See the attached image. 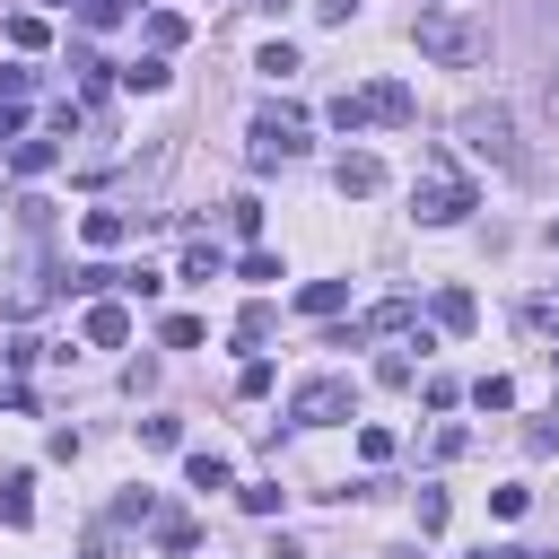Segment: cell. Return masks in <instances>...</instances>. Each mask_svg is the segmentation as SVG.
<instances>
[{
    "label": "cell",
    "instance_id": "5b68a950",
    "mask_svg": "<svg viewBox=\"0 0 559 559\" xmlns=\"http://www.w3.org/2000/svg\"><path fill=\"white\" fill-rule=\"evenodd\" d=\"M349 411H358V384H349V376H314V384L288 393V419H297V428H341Z\"/></svg>",
    "mask_w": 559,
    "mask_h": 559
},
{
    "label": "cell",
    "instance_id": "d590c367",
    "mask_svg": "<svg viewBox=\"0 0 559 559\" xmlns=\"http://www.w3.org/2000/svg\"><path fill=\"white\" fill-rule=\"evenodd\" d=\"M480 559H524V550H480Z\"/></svg>",
    "mask_w": 559,
    "mask_h": 559
},
{
    "label": "cell",
    "instance_id": "4dcf8cb0",
    "mask_svg": "<svg viewBox=\"0 0 559 559\" xmlns=\"http://www.w3.org/2000/svg\"><path fill=\"white\" fill-rule=\"evenodd\" d=\"M419 533H445V489H419Z\"/></svg>",
    "mask_w": 559,
    "mask_h": 559
},
{
    "label": "cell",
    "instance_id": "d6a6232c",
    "mask_svg": "<svg viewBox=\"0 0 559 559\" xmlns=\"http://www.w3.org/2000/svg\"><path fill=\"white\" fill-rule=\"evenodd\" d=\"M314 17H332V26H341V17H358V0H314Z\"/></svg>",
    "mask_w": 559,
    "mask_h": 559
},
{
    "label": "cell",
    "instance_id": "f546056e",
    "mask_svg": "<svg viewBox=\"0 0 559 559\" xmlns=\"http://www.w3.org/2000/svg\"><path fill=\"white\" fill-rule=\"evenodd\" d=\"M114 515H122V524H148V515H157V498H148V489H122V507H114Z\"/></svg>",
    "mask_w": 559,
    "mask_h": 559
},
{
    "label": "cell",
    "instance_id": "8992f818",
    "mask_svg": "<svg viewBox=\"0 0 559 559\" xmlns=\"http://www.w3.org/2000/svg\"><path fill=\"white\" fill-rule=\"evenodd\" d=\"M463 148L489 157V166H524V148H515V114H507V105H472V114H463Z\"/></svg>",
    "mask_w": 559,
    "mask_h": 559
},
{
    "label": "cell",
    "instance_id": "3957f363",
    "mask_svg": "<svg viewBox=\"0 0 559 559\" xmlns=\"http://www.w3.org/2000/svg\"><path fill=\"white\" fill-rule=\"evenodd\" d=\"M411 114H419V96H411L402 79H376V87H341V96H332V131H349V140H358V131H376V122H384V131H402Z\"/></svg>",
    "mask_w": 559,
    "mask_h": 559
},
{
    "label": "cell",
    "instance_id": "7c38bea8",
    "mask_svg": "<svg viewBox=\"0 0 559 559\" xmlns=\"http://www.w3.org/2000/svg\"><path fill=\"white\" fill-rule=\"evenodd\" d=\"M349 306V280H306L297 288V314H341Z\"/></svg>",
    "mask_w": 559,
    "mask_h": 559
},
{
    "label": "cell",
    "instance_id": "2e32d148",
    "mask_svg": "<svg viewBox=\"0 0 559 559\" xmlns=\"http://www.w3.org/2000/svg\"><path fill=\"white\" fill-rule=\"evenodd\" d=\"M105 288H122V271H114V262H87V271H70V297H105Z\"/></svg>",
    "mask_w": 559,
    "mask_h": 559
},
{
    "label": "cell",
    "instance_id": "e575fe53",
    "mask_svg": "<svg viewBox=\"0 0 559 559\" xmlns=\"http://www.w3.org/2000/svg\"><path fill=\"white\" fill-rule=\"evenodd\" d=\"M542 114H550V122H559V79H550V87H542Z\"/></svg>",
    "mask_w": 559,
    "mask_h": 559
},
{
    "label": "cell",
    "instance_id": "4316f807",
    "mask_svg": "<svg viewBox=\"0 0 559 559\" xmlns=\"http://www.w3.org/2000/svg\"><path fill=\"white\" fill-rule=\"evenodd\" d=\"M236 271H245V280H288V271H280V253H262V245H253V253H245Z\"/></svg>",
    "mask_w": 559,
    "mask_h": 559
},
{
    "label": "cell",
    "instance_id": "d6986e66",
    "mask_svg": "<svg viewBox=\"0 0 559 559\" xmlns=\"http://www.w3.org/2000/svg\"><path fill=\"white\" fill-rule=\"evenodd\" d=\"M472 402H480V411H515V384H507V376H480Z\"/></svg>",
    "mask_w": 559,
    "mask_h": 559
},
{
    "label": "cell",
    "instance_id": "1f68e13d",
    "mask_svg": "<svg viewBox=\"0 0 559 559\" xmlns=\"http://www.w3.org/2000/svg\"><path fill=\"white\" fill-rule=\"evenodd\" d=\"M533 445H542V454H559V411H550V419H533Z\"/></svg>",
    "mask_w": 559,
    "mask_h": 559
},
{
    "label": "cell",
    "instance_id": "ffe728a7",
    "mask_svg": "<svg viewBox=\"0 0 559 559\" xmlns=\"http://www.w3.org/2000/svg\"><path fill=\"white\" fill-rule=\"evenodd\" d=\"M148 44H157V52H175V44H183V17H175V9H157V17H148Z\"/></svg>",
    "mask_w": 559,
    "mask_h": 559
},
{
    "label": "cell",
    "instance_id": "9c48e42d",
    "mask_svg": "<svg viewBox=\"0 0 559 559\" xmlns=\"http://www.w3.org/2000/svg\"><path fill=\"white\" fill-rule=\"evenodd\" d=\"M332 183H341V192H349V201H367V192H376V183H384V166H376V157H367V148H349V157H341V166H332Z\"/></svg>",
    "mask_w": 559,
    "mask_h": 559
},
{
    "label": "cell",
    "instance_id": "83f0119b",
    "mask_svg": "<svg viewBox=\"0 0 559 559\" xmlns=\"http://www.w3.org/2000/svg\"><path fill=\"white\" fill-rule=\"evenodd\" d=\"M236 341H271V306H245L236 314Z\"/></svg>",
    "mask_w": 559,
    "mask_h": 559
},
{
    "label": "cell",
    "instance_id": "d4e9b609",
    "mask_svg": "<svg viewBox=\"0 0 559 559\" xmlns=\"http://www.w3.org/2000/svg\"><path fill=\"white\" fill-rule=\"evenodd\" d=\"M9 44L17 52H44V17H9Z\"/></svg>",
    "mask_w": 559,
    "mask_h": 559
},
{
    "label": "cell",
    "instance_id": "836d02e7",
    "mask_svg": "<svg viewBox=\"0 0 559 559\" xmlns=\"http://www.w3.org/2000/svg\"><path fill=\"white\" fill-rule=\"evenodd\" d=\"M524 314H533V323H559V297H533Z\"/></svg>",
    "mask_w": 559,
    "mask_h": 559
},
{
    "label": "cell",
    "instance_id": "e0dca14e",
    "mask_svg": "<svg viewBox=\"0 0 559 559\" xmlns=\"http://www.w3.org/2000/svg\"><path fill=\"white\" fill-rule=\"evenodd\" d=\"M437 323L445 332H472V288H437Z\"/></svg>",
    "mask_w": 559,
    "mask_h": 559
},
{
    "label": "cell",
    "instance_id": "f1b7e54d",
    "mask_svg": "<svg viewBox=\"0 0 559 559\" xmlns=\"http://www.w3.org/2000/svg\"><path fill=\"white\" fill-rule=\"evenodd\" d=\"M236 393H245V402H262V393H271V367H262V358H245V376H236Z\"/></svg>",
    "mask_w": 559,
    "mask_h": 559
},
{
    "label": "cell",
    "instance_id": "ac0fdd59",
    "mask_svg": "<svg viewBox=\"0 0 559 559\" xmlns=\"http://www.w3.org/2000/svg\"><path fill=\"white\" fill-rule=\"evenodd\" d=\"M26 489H35L26 472H17V480H0V524H26V515H35V498H26Z\"/></svg>",
    "mask_w": 559,
    "mask_h": 559
},
{
    "label": "cell",
    "instance_id": "cb8c5ba5",
    "mask_svg": "<svg viewBox=\"0 0 559 559\" xmlns=\"http://www.w3.org/2000/svg\"><path fill=\"white\" fill-rule=\"evenodd\" d=\"M131 0H79V26H122Z\"/></svg>",
    "mask_w": 559,
    "mask_h": 559
},
{
    "label": "cell",
    "instance_id": "74e56055",
    "mask_svg": "<svg viewBox=\"0 0 559 559\" xmlns=\"http://www.w3.org/2000/svg\"><path fill=\"white\" fill-rule=\"evenodd\" d=\"M550 367H559V349H550Z\"/></svg>",
    "mask_w": 559,
    "mask_h": 559
},
{
    "label": "cell",
    "instance_id": "ba28073f",
    "mask_svg": "<svg viewBox=\"0 0 559 559\" xmlns=\"http://www.w3.org/2000/svg\"><path fill=\"white\" fill-rule=\"evenodd\" d=\"M87 341H96V349H122V341H131V306L96 297V306H87Z\"/></svg>",
    "mask_w": 559,
    "mask_h": 559
},
{
    "label": "cell",
    "instance_id": "44dd1931",
    "mask_svg": "<svg viewBox=\"0 0 559 559\" xmlns=\"http://www.w3.org/2000/svg\"><path fill=\"white\" fill-rule=\"evenodd\" d=\"M253 70H271V79H288V70H297V44H262V52H253Z\"/></svg>",
    "mask_w": 559,
    "mask_h": 559
},
{
    "label": "cell",
    "instance_id": "7a4b0ae2",
    "mask_svg": "<svg viewBox=\"0 0 559 559\" xmlns=\"http://www.w3.org/2000/svg\"><path fill=\"white\" fill-rule=\"evenodd\" d=\"M472 201H480V192H472V175L454 166V148H428V157H419V175H411V210H419L428 227H454Z\"/></svg>",
    "mask_w": 559,
    "mask_h": 559
},
{
    "label": "cell",
    "instance_id": "603a6c76",
    "mask_svg": "<svg viewBox=\"0 0 559 559\" xmlns=\"http://www.w3.org/2000/svg\"><path fill=\"white\" fill-rule=\"evenodd\" d=\"M236 498H245V507H253V515H280V480H245V489H236Z\"/></svg>",
    "mask_w": 559,
    "mask_h": 559
},
{
    "label": "cell",
    "instance_id": "9a60e30c",
    "mask_svg": "<svg viewBox=\"0 0 559 559\" xmlns=\"http://www.w3.org/2000/svg\"><path fill=\"white\" fill-rule=\"evenodd\" d=\"M122 87H131V96H157V87H166V61H157V52H148V61H122Z\"/></svg>",
    "mask_w": 559,
    "mask_h": 559
},
{
    "label": "cell",
    "instance_id": "484cf974",
    "mask_svg": "<svg viewBox=\"0 0 559 559\" xmlns=\"http://www.w3.org/2000/svg\"><path fill=\"white\" fill-rule=\"evenodd\" d=\"M227 227L236 236H262V201H227Z\"/></svg>",
    "mask_w": 559,
    "mask_h": 559
},
{
    "label": "cell",
    "instance_id": "52a82bcc",
    "mask_svg": "<svg viewBox=\"0 0 559 559\" xmlns=\"http://www.w3.org/2000/svg\"><path fill=\"white\" fill-rule=\"evenodd\" d=\"M411 323V297H393V306H376V314H358V323H341L332 332V349H358V341H384V332H402Z\"/></svg>",
    "mask_w": 559,
    "mask_h": 559
},
{
    "label": "cell",
    "instance_id": "8d00e7d4",
    "mask_svg": "<svg viewBox=\"0 0 559 559\" xmlns=\"http://www.w3.org/2000/svg\"><path fill=\"white\" fill-rule=\"evenodd\" d=\"M52 9H79V0H52Z\"/></svg>",
    "mask_w": 559,
    "mask_h": 559
},
{
    "label": "cell",
    "instance_id": "5bb4252c",
    "mask_svg": "<svg viewBox=\"0 0 559 559\" xmlns=\"http://www.w3.org/2000/svg\"><path fill=\"white\" fill-rule=\"evenodd\" d=\"M183 480H192V489H227V454H210V445L183 454Z\"/></svg>",
    "mask_w": 559,
    "mask_h": 559
},
{
    "label": "cell",
    "instance_id": "277c9868",
    "mask_svg": "<svg viewBox=\"0 0 559 559\" xmlns=\"http://www.w3.org/2000/svg\"><path fill=\"white\" fill-rule=\"evenodd\" d=\"M245 157H253V166H288V157H306V114L262 105V114L245 122Z\"/></svg>",
    "mask_w": 559,
    "mask_h": 559
},
{
    "label": "cell",
    "instance_id": "4fadbf2b",
    "mask_svg": "<svg viewBox=\"0 0 559 559\" xmlns=\"http://www.w3.org/2000/svg\"><path fill=\"white\" fill-rule=\"evenodd\" d=\"M218 271H227V253H218L210 236H192V245H183V280H218Z\"/></svg>",
    "mask_w": 559,
    "mask_h": 559
},
{
    "label": "cell",
    "instance_id": "30bf717a",
    "mask_svg": "<svg viewBox=\"0 0 559 559\" xmlns=\"http://www.w3.org/2000/svg\"><path fill=\"white\" fill-rule=\"evenodd\" d=\"M52 157H61V140H35V131H17V148H9L17 175H52Z\"/></svg>",
    "mask_w": 559,
    "mask_h": 559
},
{
    "label": "cell",
    "instance_id": "7402d4cb",
    "mask_svg": "<svg viewBox=\"0 0 559 559\" xmlns=\"http://www.w3.org/2000/svg\"><path fill=\"white\" fill-rule=\"evenodd\" d=\"M166 349H201V314H166Z\"/></svg>",
    "mask_w": 559,
    "mask_h": 559
},
{
    "label": "cell",
    "instance_id": "6da1fadb",
    "mask_svg": "<svg viewBox=\"0 0 559 559\" xmlns=\"http://www.w3.org/2000/svg\"><path fill=\"white\" fill-rule=\"evenodd\" d=\"M411 44H419L437 70H472V61H489V44H498L489 0H437V9H419Z\"/></svg>",
    "mask_w": 559,
    "mask_h": 559
},
{
    "label": "cell",
    "instance_id": "8fae6325",
    "mask_svg": "<svg viewBox=\"0 0 559 559\" xmlns=\"http://www.w3.org/2000/svg\"><path fill=\"white\" fill-rule=\"evenodd\" d=\"M79 236H87L96 253H114V245L131 236V218H122V210H87V218H79Z\"/></svg>",
    "mask_w": 559,
    "mask_h": 559
},
{
    "label": "cell",
    "instance_id": "ab89813d",
    "mask_svg": "<svg viewBox=\"0 0 559 559\" xmlns=\"http://www.w3.org/2000/svg\"><path fill=\"white\" fill-rule=\"evenodd\" d=\"M428 9H437V0H428Z\"/></svg>",
    "mask_w": 559,
    "mask_h": 559
},
{
    "label": "cell",
    "instance_id": "f35d334b",
    "mask_svg": "<svg viewBox=\"0 0 559 559\" xmlns=\"http://www.w3.org/2000/svg\"><path fill=\"white\" fill-rule=\"evenodd\" d=\"M550 245H559V227H550Z\"/></svg>",
    "mask_w": 559,
    "mask_h": 559
}]
</instances>
